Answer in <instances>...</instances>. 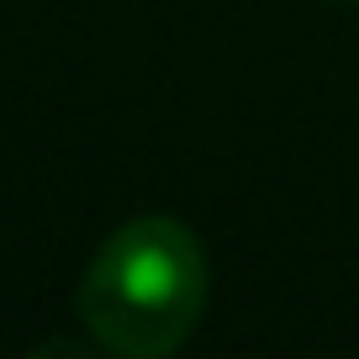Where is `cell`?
<instances>
[{"label":"cell","mask_w":359,"mask_h":359,"mask_svg":"<svg viewBox=\"0 0 359 359\" xmlns=\"http://www.w3.org/2000/svg\"><path fill=\"white\" fill-rule=\"evenodd\" d=\"M212 296L206 248L175 217L116 227L79 280V323L127 359H164L196 333Z\"/></svg>","instance_id":"obj_1"}]
</instances>
